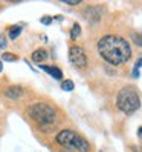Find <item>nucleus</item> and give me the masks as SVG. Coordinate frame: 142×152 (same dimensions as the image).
<instances>
[{
    "label": "nucleus",
    "instance_id": "1",
    "mask_svg": "<svg viewBox=\"0 0 142 152\" xmlns=\"http://www.w3.org/2000/svg\"><path fill=\"white\" fill-rule=\"evenodd\" d=\"M98 52L99 56L107 61L109 65L119 66L124 65L131 57L130 45L125 39L119 35H104L98 42Z\"/></svg>",
    "mask_w": 142,
    "mask_h": 152
},
{
    "label": "nucleus",
    "instance_id": "2",
    "mask_svg": "<svg viewBox=\"0 0 142 152\" xmlns=\"http://www.w3.org/2000/svg\"><path fill=\"white\" fill-rule=\"evenodd\" d=\"M28 114L40 126H52L57 118V111L54 109V106H50L46 102H37L31 104L28 108Z\"/></svg>",
    "mask_w": 142,
    "mask_h": 152
},
{
    "label": "nucleus",
    "instance_id": "3",
    "mask_svg": "<svg viewBox=\"0 0 142 152\" xmlns=\"http://www.w3.org/2000/svg\"><path fill=\"white\" fill-rule=\"evenodd\" d=\"M116 104H118L119 111H122L124 114H127V115L135 114L139 109V106H141L139 94L136 92L135 88H130V86L122 88L121 91L118 92Z\"/></svg>",
    "mask_w": 142,
    "mask_h": 152
},
{
    "label": "nucleus",
    "instance_id": "4",
    "mask_svg": "<svg viewBox=\"0 0 142 152\" xmlns=\"http://www.w3.org/2000/svg\"><path fill=\"white\" fill-rule=\"evenodd\" d=\"M57 143L64 148H69V149H76L78 152H89L90 151V145L89 141L75 134L74 131H69V129H64V131H60L55 137Z\"/></svg>",
    "mask_w": 142,
    "mask_h": 152
},
{
    "label": "nucleus",
    "instance_id": "5",
    "mask_svg": "<svg viewBox=\"0 0 142 152\" xmlns=\"http://www.w3.org/2000/svg\"><path fill=\"white\" fill-rule=\"evenodd\" d=\"M69 60L70 63L76 68H86L87 66V56L81 46H70L69 48Z\"/></svg>",
    "mask_w": 142,
    "mask_h": 152
},
{
    "label": "nucleus",
    "instance_id": "6",
    "mask_svg": "<svg viewBox=\"0 0 142 152\" xmlns=\"http://www.w3.org/2000/svg\"><path fill=\"white\" fill-rule=\"evenodd\" d=\"M102 12H104V8L99 5H90L87 6L86 10L83 11L84 19L90 23V25H96L99 23V20L102 19Z\"/></svg>",
    "mask_w": 142,
    "mask_h": 152
},
{
    "label": "nucleus",
    "instance_id": "7",
    "mask_svg": "<svg viewBox=\"0 0 142 152\" xmlns=\"http://www.w3.org/2000/svg\"><path fill=\"white\" fill-rule=\"evenodd\" d=\"M5 95L11 100H19V98L23 95V89L20 86H9L8 89H5Z\"/></svg>",
    "mask_w": 142,
    "mask_h": 152
},
{
    "label": "nucleus",
    "instance_id": "8",
    "mask_svg": "<svg viewBox=\"0 0 142 152\" xmlns=\"http://www.w3.org/2000/svg\"><path fill=\"white\" fill-rule=\"evenodd\" d=\"M40 68L43 71H46L48 74H50V77H54L57 80H61L63 78V72H61V69L57 68V66H48V65H40Z\"/></svg>",
    "mask_w": 142,
    "mask_h": 152
},
{
    "label": "nucleus",
    "instance_id": "9",
    "mask_svg": "<svg viewBox=\"0 0 142 152\" xmlns=\"http://www.w3.org/2000/svg\"><path fill=\"white\" fill-rule=\"evenodd\" d=\"M46 58H48V52H46V49H43V48L35 49L32 52V60L35 61V63L41 65V61H46Z\"/></svg>",
    "mask_w": 142,
    "mask_h": 152
},
{
    "label": "nucleus",
    "instance_id": "10",
    "mask_svg": "<svg viewBox=\"0 0 142 152\" xmlns=\"http://www.w3.org/2000/svg\"><path fill=\"white\" fill-rule=\"evenodd\" d=\"M22 28H23V25H14L12 28H9V39H11V40H15V39L20 35Z\"/></svg>",
    "mask_w": 142,
    "mask_h": 152
},
{
    "label": "nucleus",
    "instance_id": "11",
    "mask_svg": "<svg viewBox=\"0 0 142 152\" xmlns=\"http://www.w3.org/2000/svg\"><path fill=\"white\" fill-rule=\"evenodd\" d=\"M79 35H81V26H79L78 23H74L72 29H70V39H72V40H76Z\"/></svg>",
    "mask_w": 142,
    "mask_h": 152
},
{
    "label": "nucleus",
    "instance_id": "12",
    "mask_svg": "<svg viewBox=\"0 0 142 152\" xmlns=\"http://www.w3.org/2000/svg\"><path fill=\"white\" fill-rule=\"evenodd\" d=\"M131 40L136 46H142V31L141 32H133L131 35Z\"/></svg>",
    "mask_w": 142,
    "mask_h": 152
},
{
    "label": "nucleus",
    "instance_id": "13",
    "mask_svg": "<svg viewBox=\"0 0 142 152\" xmlns=\"http://www.w3.org/2000/svg\"><path fill=\"white\" fill-rule=\"evenodd\" d=\"M74 82L72 80H64L63 83H61V89H63V91H74Z\"/></svg>",
    "mask_w": 142,
    "mask_h": 152
},
{
    "label": "nucleus",
    "instance_id": "14",
    "mask_svg": "<svg viewBox=\"0 0 142 152\" xmlns=\"http://www.w3.org/2000/svg\"><path fill=\"white\" fill-rule=\"evenodd\" d=\"M2 60L3 61H15L17 60V56L11 54V52H3V54H2Z\"/></svg>",
    "mask_w": 142,
    "mask_h": 152
},
{
    "label": "nucleus",
    "instance_id": "15",
    "mask_svg": "<svg viewBox=\"0 0 142 152\" xmlns=\"http://www.w3.org/2000/svg\"><path fill=\"white\" fill-rule=\"evenodd\" d=\"M66 5H70V6H76V5H81V0H63Z\"/></svg>",
    "mask_w": 142,
    "mask_h": 152
},
{
    "label": "nucleus",
    "instance_id": "16",
    "mask_svg": "<svg viewBox=\"0 0 142 152\" xmlns=\"http://www.w3.org/2000/svg\"><path fill=\"white\" fill-rule=\"evenodd\" d=\"M6 46V39H5V35L0 34V49H3Z\"/></svg>",
    "mask_w": 142,
    "mask_h": 152
},
{
    "label": "nucleus",
    "instance_id": "17",
    "mask_svg": "<svg viewBox=\"0 0 142 152\" xmlns=\"http://www.w3.org/2000/svg\"><path fill=\"white\" fill-rule=\"evenodd\" d=\"M41 23L50 25V23H52V17H41Z\"/></svg>",
    "mask_w": 142,
    "mask_h": 152
},
{
    "label": "nucleus",
    "instance_id": "18",
    "mask_svg": "<svg viewBox=\"0 0 142 152\" xmlns=\"http://www.w3.org/2000/svg\"><path fill=\"white\" fill-rule=\"evenodd\" d=\"M141 66H142V57H141V58H139V60L136 61V66H135V68H136V69H139Z\"/></svg>",
    "mask_w": 142,
    "mask_h": 152
},
{
    "label": "nucleus",
    "instance_id": "19",
    "mask_svg": "<svg viewBox=\"0 0 142 152\" xmlns=\"http://www.w3.org/2000/svg\"><path fill=\"white\" fill-rule=\"evenodd\" d=\"M133 77H136V78L139 77V69H136V68L133 69Z\"/></svg>",
    "mask_w": 142,
    "mask_h": 152
},
{
    "label": "nucleus",
    "instance_id": "20",
    "mask_svg": "<svg viewBox=\"0 0 142 152\" xmlns=\"http://www.w3.org/2000/svg\"><path fill=\"white\" fill-rule=\"evenodd\" d=\"M60 152H74L72 149H69V148H64V149H61Z\"/></svg>",
    "mask_w": 142,
    "mask_h": 152
},
{
    "label": "nucleus",
    "instance_id": "21",
    "mask_svg": "<svg viewBox=\"0 0 142 152\" xmlns=\"http://www.w3.org/2000/svg\"><path fill=\"white\" fill-rule=\"evenodd\" d=\"M138 135H139V138L142 140V128H139V129H138Z\"/></svg>",
    "mask_w": 142,
    "mask_h": 152
},
{
    "label": "nucleus",
    "instance_id": "22",
    "mask_svg": "<svg viewBox=\"0 0 142 152\" xmlns=\"http://www.w3.org/2000/svg\"><path fill=\"white\" fill-rule=\"evenodd\" d=\"M2 71H3V63L0 61V72H2Z\"/></svg>",
    "mask_w": 142,
    "mask_h": 152
},
{
    "label": "nucleus",
    "instance_id": "23",
    "mask_svg": "<svg viewBox=\"0 0 142 152\" xmlns=\"http://www.w3.org/2000/svg\"><path fill=\"white\" fill-rule=\"evenodd\" d=\"M135 152H142V151H138V149H135Z\"/></svg>",
    "mask_w": 142,
    "mask_h": 152
}]
</instances>
